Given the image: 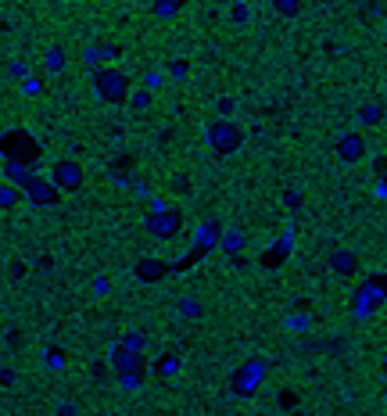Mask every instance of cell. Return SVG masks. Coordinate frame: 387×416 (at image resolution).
Returning a JSON list of instances; mask_svg holds the SVG:
<instances>
[{"instance_id":"obj_20","label":"cell","mask_w":387,"mask_h":416,"mask_svg":"<svg viewBox=\"0 0 387 416\" xmlns=\"http://www.w3.org/2000/svg\"><path fill=\"white\" fill-rule=\"evenodd\" d=\"M154 370H158L161 377H165V373H172V370H176V359H172V356H165V359H158V366H154Z\"/></svg>"},{"instance_id":"obj_6","label":"cell","mask_w":387,"mask_h":416,"mask_svg":"<svg viewBox=\"0 0 387 416\" xmlns=\"http://www.w3.org/2000/svg\"><path fill=\"white\" fill-rule=\"evenodd\" d=\"M22 198L32 205V208H54L58 205V198H61V190L54 187V180L51 176H32V180L25 183V190H22Z\"/></svg>"},{"instance_id":"obj_22","label":"cell","mask_w":387,"mask_h":416,"mask_svg":"<svg viewBox=\"0 0 387 416\" xmlns=\"http://www.w3.org/2000/svg\"><path fill=\"white\" fill-rule=\"evenodd\" d=\"M359 119H362V122H377V119H380V108H373V104L362 108V111H359Z\"/></svg>"},{"instance_id":"obj_21","label":"cell","mask_w":387,"mask_h":416,"mask_svg":"<svg viewBox=\"0 0 387 416\" xmlns=\"http://www.w3.org/2000/svg\"><path fill=\"white\" fill-rule=\"evenodd\" d=\"M309 323H312L309 316H290V319H287V327H290V330H305Z\"/></svg>"},{"instance_id":"obj_30","label":"cell","mask_w":387,"mask_h":416,"mask_svg":"<svg viewBox=\"0 0 387 416\" xmlns=\"http://www.w3.org/2000/svg\"><path fill=\"white\" fill-rule=\"evenodd\" d=\"M384 398H387V395H384Z\"/></svg>"},{"instance_id":"obj_10","label":"cell","mask_w":387,"mask_h":416,"mask_svg":"<svg viewBox=\"0 0 387 416\" xmlns=\"http://www.w3.org/2000/svg\"><path fill=\"white\" fill-rule=\"evenodd\" d=\"M36 176V169H29V165H19V162H4V180L11 183V187H19V190H25V183Z\"/></svg>"},{"instance_id":"obj_29","label":"cell","mask_w":387,"mask_h":416,"mask_svg":"<svg viewBox=\"0 0 387 416\" xmlns=\"http://www.w3.org/2000/svg\"><path fill=\"white\" fill-rule=\"evenodd\" d=\"M384 370H387V356H384Z\"/></svg>"},{"instance_id":"obj_4","label":"cell","mask_w":387,"mask_h":416,"mask_svg":"<svg viewBox=\"0 0 387 416\" xmlns=\"http://www.w3.org/2000/svg\"><path fill=\"white\" fill-rule=\"evenodd\" d=\"M108 362H111V370L119 373V380H122V388H140L143 384V370H148V362H143V351H129L122 341L111 348V356H108Z\"/></svg>"},{"instance_id":"obj_26","label":"cell","mask_w":387,"mask_h":416,"mask_svg":"<svg viewBox=\"0 0 387 416\" xmlns=\"http://www.w3.org/2000/svg\"><path fill=\"white\" fill-rule=\"evenodd\" d=\"M172 76L183 79V76H187V61H172Z\"/></svg>"},{"instance_id":"obj_3","label":"cell","mask_w":387,"mask_h":416,"mask_svg":"<svg viewBox=\"0 0 387 416\" xmlns=\"http://www.w3.org/2000/svg\"><path fill=\"white\" fill-rule=\"evenodd\" d=\"M93 90L104 104H126L129 93H133V83L122 69H111V65H101L93 72Z\"/></svg>"},{"instance_id":"obj_8","label":"cell","mask_w":387,"mask_h":416,"mask_svg":"<svg viewBox=\"0 0 387 416\" xmlns=\"http://www.w3.org/2000/svg\"><path fill=\"white\" fill-rule=\"evenodd\" d=\"M262 377H266V362H244L240 370L233 373V395H240V398H248V395H255L258 391V384H262Z\"/></svg>"},{"instance_id":"obj_11","label":"cell","mask_w":387,"mask_h":416,"mask_svg":"<svg viewBox=\"0 0 387 416\" xmlns=\"http://www.w3.org/2000/svg\"><path fill=\"white\" fill-rule=\"evenodd\" d=\"M330 266H333V269H337V273H341V277H351L355 269H359V259H355L351 251H344V248H337V251L330 255Z\"/></svg>"},{"instance_id":"obj_12","label":"cell","mask_w":387,"mask_h":416,"mask_svg":"<svg viewBox=\"0 0 387 416\" xmlns=\"http://www.w3.org/2000/svg\"><path fill=\"white\" fill-rule=\"evenodd\" d=\"M244 244H248V237H244V230H226V233L219 237V248H222L226 255H233V259H237V251L244 248Z\"/></svg>"},{"instance_id":"obj_14","label":"cell","mask_w":387,"mask_h":416,"mask_svg":"<svg viewBox=\"0 0 387 416\" xmlns=\"http://www.w3.org/2000/svg\"><path fill=\"white\" fill-rule=\"evenodd\" d=\"M187 0H154V14L158 19H176V14L183 11Z\"/></svg>"},{"instance_id":"obj_24","label":"cell","mask_w":387,"mask_h":416,"mask_svg":"<svg viewBox=\"0 0 387 416\" xmlns=\"http://www.w3.org/2000/svg\"><path fill=\"white\" fill-rule=\"evenodd\" d=\"M233 22H248V4H233Z\"/></svg>"},{"instance_id":"obj_17","label":"cell","mask_w":387,"mask_h":416,"mask_svg":"<svg viewBox=\"0 0 387 416\" xmlns=\"http://www.w3.org/2000/svg\"><path fill=\"white\" fill-rule=\"evenodd\" d=\"M272 8H277L280 14H287V19H294V14L301 11V0H272Z\"/></svg>"},{"instance_id":"obj_1","label":"cell","mask_w":387,"mask_h":416,"mask_svg":"<svg viewBox=\"0 0 387 416\" xmlns=\"http://www.w3.org/2000/svg\"><path fill=\"white\" fill-rule=\"evenodd\" d=\"M0 158H4V162H19V165L36 169L40 158H43V148H40V140L32 137L29 130L11 126V130L0 133Z\"/></svg>"},{"instance_id":"obj_2","label":"cell","mask_w":387,"mask_h":416,"mask_svg":"<svg viewBox=\"0 0 387 416\" xmlns=\"http://www.w3.org/2000/svg\"><path fill=\"white\" fill-rule=\"evenodd\" d=\"M143 230H148L151 237H158V241H172V237L183 230V212L154 198L148 216H143Z\"/></svg>"},{"instance_id":"obj_19","label":"cell","mask_w":387,"mask_h":416,"mask_svg":"<svg viewBox=\"0 0 387 416\" xmlns=\"http://www.w3.org/2000/svg\"><path fill=\"white\" fill-rule=\"evenodd\" d=\"M129 104H133V108H148V104H151V93H148V90L129 93Z\"/></svg>"},{"instance_id":"obj_18","label":"cell","mask_w":387,"mask_h":416,"mask_svg":"<svg viewBox=\"0 0 387 416\" xmlns=\"http://www.w3.org/2000/svg\"><path fill=\"white\" fill-rule=\"evenodd\" d=\"M64 69V54L61 47H54V51H47V72H61Z\"/></svg>"},{"instance_id":"obj_5","label":"cell","mask_w":387,"mask_h":416,"mask_svg":"<svg viewBox=\"0 0 387 416\" xmlns=\"http://www.w3.org/2000/svg\"><path fill=\"white\" fill-rule=\"evenodd\" d=\"M208 143H212L215 154H233V151H240V143H244V130L230 119H219V122L208 126Z\"/></svg>"},{"instance_id":"obj_28","label":"cell","mask_w":387,"mask_h":416,"mask_svg":"<svg viewBox=\"0 0 387 416\" xmlns=\"http://www.w3.org/2000/svg\"><path fill=\"white\" fill-rule=\"evenodd\" d=\"M11 76H22V79H25V65H19V61H11Z\"/></svg>"},{"instance_id":"obj_13","label":"cell","mask_w":387,"mask_h":416,"mask_svg":"<svg viewBox=\"0 0 387 416\" xmlns=\"http://www.w3.org/2000/svg\"><path fill=\"white\" fill-rule=\"evenodd\" d=\"M169 269H165V262H158V259H143L140 266H137V277L140 280H161Z\"/></svg>"},{"instance_id":"obj_16","label":"cell","mask_w":387,"mask_h":416,"mask_svg":"<svg viewBox=\"0 0 387 416\" xmlns=\"http://www.w3.org/2000/svg\"><path fill=\"white\" fill-rule=\"evenodd\" d=\"M122 345H126L129 351H143V348H148V338H143L140 330H129L126 338H122Z\"/></svg>"},{"instance_id":"obj_27","label":"cell","mask_w":387,"mask_h":416,"mask_svg":"<svg viewBox=\"0 0 387 416\" xmlns=\"http://www.w3.org/2000/svg\"><path fill=\"white\" fill-rule=\"evenodd\" d=\"M58 416H79V413H75V406H72V402H64V406H61V413H58Z\"/></svg>"},{"instance_id":"obj_7","label":"cell","mask_w":387,"mask_h":416,"mask_svg":"<svg viewBox=\"0 0 387 416\" xmlns=\"http://www.w3.org/2000/svg\"><path fill=\"white\" fill-rule=\"evenodd\" d=\"M51 180L61 194H75V190L83 187V169H79V162H72V158H61L51 169Z\"/></svg>"},{"instance_id":"obj_15","label":"cell","mask_w":387,"mask_h":416,"mask_svg":"<svg viewBox=\"0 0 387 416\" xmlns=\"http://www.w3.org/2000/svg\"><path fill=\"white\" fill-rule=\"evenodd\" d=\"M19 198H22L19 187H11L8 180H0V208H14V205H19Z\"/></svg>"},{"instance_id":"obj_25","label":"cell","mask_w":387,"mask_h":416,"mask_svg":"<svg viewBox=\"0 0 387 416\" xmlns=\"http://www.w3.org/2000/svg\"><path fill=\"white\" fill-rule=\"evenodd\" d=\"M183 312H187V316H201V305H198V301H190V298H187V301H183Z\"/></svg>"},{"instance_id":"obj_9","label":"cell","mask_w":387,"mask_h":416,"mask_svg":"<svg viewBox=\"0 0 387 416\" xmlns=\"http://www.w3.org/2000/svg\"><path fill=\"white\" fill-rule=\"evenodd\" d=\"M362 154H366V140L359 133H344L341 140H337V158H341V162L355 165Z\"/></svg>"},{"instance_id":"obj_23","label":"cell","mask_w":387,"mask_h":416,"mask_svg":"<svg viewBox=\"0 0 387 416\" xmlns=\"http://www.w3.org/2000/svg\"><path fill=\"white\" fill-rule=\"evenodd\" d=\"M61 362H64L61 348H51V351H47V366H61Z\"/></svg>"}]
</instances>
